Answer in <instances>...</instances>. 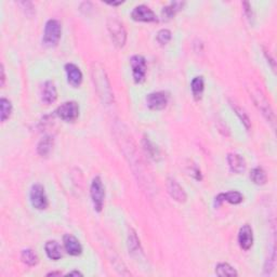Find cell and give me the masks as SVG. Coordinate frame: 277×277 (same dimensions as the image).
<instances>
[{"label": "cell", "mask_w": 277, "mask_h": 277, "mask_svg": "<svg viewBox=\"0 0 277 277\" xmlns=\"http://www.w3.org/2000/svg\"><path fill=\"white\" fill-rule=\"evenodd\" d=\"M92 80H93L94 88L99 94L100 99L103 103L111 104L114 101V95L111 88L110 80L107 78L105 69L100 64H93L92 67Z\"/></svg>", "instance_id": "obj_1"}, {"label": "cell", "mask_w": 277, "mask_h": 277, "mask_svg": "<svg viewBox=\"0 0 277 277\" xmlns=\"http://www.w3.org/2000/svg\"><path fill=\"white\" fill-rule=\"evenodd\" d=\"M62 36V25L56 19H50L47 21L43 31L42 43L46 47L53 48L58 46V43Z\"/></svg>", "instance_id": "obj_2"}, {"label": "cell", "mask_w": 277, "mask_h": 277, "mask_svg": "<svg viewBox=\"0 0 277 277\" xmlns=\"http://www.w3.org/2000/svg\"><path fill=\"white\" fill-rule=\"evenodd\" d=\"M107 29L114 45L118 48H123L127 41V31L124 26L117 18H110L107 21Z\"/></svg>", "instance_id": "obj_3"}, {"label": "cell", "mask_w": 277, "mask_h": 277, "mask_svg": "<svg viewBox=\"0 0 277 277\" xmlns=\"http://www.w3.org/2000/svg\"><path fill=\"white\" fill-rule=\"evenodd\" d=\"M90 196L93 205V209L96 213H101L104 206L105 199V187L100 177L93 178L90 185Z\"/></svg>", "instance_id": "obj_4"}, {"label": "cell", "mask_w": 277, "mask_h": 277, "mask_svg": "<svg viewBox=\"0 0 277 277\" xmlns=\"http://www.w3.org/2000/svg\"><path fill=\"white\" fill-rule=\"evenodd\" d=\"M79 112L80 110L77 102L67 101L62 103L57 108L56 115L65 123H74L79 117Z\"/></svg>", "instance_id": "obj_5"}, {"label": "cell", "mask_w": 277, "mask_h": 277, "mask_svg": "<svg viewBox=\"0 0 277 277\" xmlns=\"http://www.w3.org/2000/svg\"><path fill=\"white\" fill-rule=\"evenodd\" d=\"M30 200L32 207L37 210H46L49 206V200L46 189L41 184H34L30 191Z\"/></svg>", "instance_id": "obj_6"}, {"label": "cell", "mask_w": 277, "mask_h": 277, "mask_svg": "<svg viewBox=\"0 0 277 277\" xmlns=\"http://www.w3.org/2000/svg\"><path fill=\"white\" fill-rule=\"evenodd\" d=\"M130 66L132 69L133 80L137 84H142L146 77V70H148V64L144 57L135 54L130 59Z\"/></svg>", "instance_id": "obj_7"}, {"label": "cell", "mask_w": 277, "mask_h": 277, "mask_svg": "<svg viewBox=\"0 0 277 277\" xmlns=\"http://www.w3.org/2000/svg\"><path fill=\"white\" fill-rule=\"evenodd\" d=\"M146 105L152 111H161L165 110L169 102V95L165 91L152 92L146 95Z\"/></svg>", "instance_id": "obj_8"}, {"label": "cell", "mask_w": 277, "mask_h": 277, "mask_svg": "<svg viewBox=\"0 0 277 277\" xmlns=\"http://www.w3.org/2000/svg\"><path fill=\"white\" fill-rule=\"evenodd\" d=\"M132 20L137 22H144V23H153L158 21L155 12L150 7L145 4L137 5L131 12Z\"/></svg>", "instance_id": "obj_9"}, {"label": "cell", "mask_w": 277, "mask_h": 277, "mask_svg": "<svg viewBox=\"0 0 277 277\" xmlns=\"http://www.w3.org/2000/svg\"><path fill=\"white\" fill-rule=\"evenodd\" d=\"M251 96L253 97V102L256 103V105L259 108V111L262 113V115L265 118H267V121L272 123L273 127H274L275 115H274V112L272 111V108H271V106L269 104V102L267 101V99H265L263 94L260 93L259 91L253 92Z\"/></svg>", "instance_id": "obj_10"}, {"label": "cell", "mask_w": 277, "mask_h": 277, "mask_svg": "<svg viewBox=\"0 0 277 277\" xmlns=\"http://www.w3.org/2000/svg\"><path fill=\"white\" fill-rule=\"evenodd\" d=\"M167 189L168 193L171 196V198L176 202L180 203V204H184L187 200V195L184 191V188L179 184L175 179L169 178L167 180Z\"/></svg>", "instance_id": "obj_11"}, {"label": "cell", "mask_w": 277, "mask_h": 277, "mask_svg": "<svg viewBox=\"0 0 277 277\" xmlns=\"http://www.w3.org/2000/svg\"><path fill=\"white\" fill-rule=\"evenodd\" d=\"M238 245L243 250L248 251L253 245V231L249 224H245L241 227L238 232Z\"/></svg>", "instance_id": "obj_12"}, {"label": "cell", "mask_w": 277, "mask_h": 277, "mask_svg": "<svg viewBox=\"0 0 277 277\" xmlns=\"http://www.w3.org/2000/svg\"><path fill=\"white\" fill-rule=\"evenodd\" d=\"M40 96H41V101L47 105H50L57 101L58 91L53 81L47 80L46 83L41 86Z\"/></svg>", "instance_id": "obj_13"}, {"label": "cell", "mask_w": 277, "mask_h": 277, "mask_svg": "<svg viewBox=\"0 0 277 277\" xmlns=\"http://www.w3.org/2000/svg\"><path fill=\"white\" fill-rule=\"evenodd\" d=\"M65 73H66L67 83L74 87V88H78L81 83H83V73H81V70L77 65L67 63L65 65Z\"/></svg>", "instance_id": "obj_14"}, {"label": "cell", "mask_w": 277, "mask_h": 277, "mask_svg": "<svg viewBox=\"0 0 277 277\" xmlns=\"http://www.w3.org/2000/svg\"><path fill=\"white\" fill-rule=\"evenodd\" d=\"M63 244L65 251H66L69 256L77 257L83 253V246H81L80 242L72 234H66L63 237Z\"/></svg>", "instance_id": "obj_15"}, {"label": "cell", "mask_w": 277, "mask_h": 277, "mask_svg": "<svg viewBox=\"0 0 277 277\" xmlns=\"http://www.w3.org/2000/svg\"><path fill=\"white\" fill-rule=\"evenodd\" d=\"M243 200H244V196L242 195V193L237 191H231L226 193H221L218 195V196H215L214 205L215 208H219L224 202H227L232 205H238L241 204Z\"/></svg>", "instance_id": "obj_16"}, {"label": "cell", "mask_w": 277, "mask_h": 277, "mask_svg": "<svg viewBox=\"0 0 277 277\" xmlns=\"http://www.w3.org/2000/svg\"><path fill=\"white\" fill-rule=\"evenodd\" d=\"M226 159H227V164H229L230 167V170L232 172L236 173V175H242L243 172H245L247 165L243 156L236 153H230L227 155Z\"/></svg>", "instance_id": "obj_17"}, {"label": "cell", "mask_w": 277, "mask_h": 277, "mask_svg": "<svg viewBox=\"0 0 277 277\" xmlns=\"http://www.w3.org/2000/svg\"><path fill=\"white\" fill-rule=\"evenodd\" d=\"M127 245H128V250L129 253L132 257H140L143 253L142 247H141V243L139 237L137 235V232L134 230L130 229L128 233V240H127Z\"/></svg>", "instance_id": "obj_18"}, {"label": "cell", "mask_w": 277, "mask_h": 277, "mask_svg": "<svg viewBox=\"0 0 277 277\" xmlns=\"http://www.w3.org/2000/svg\"><path fill=\"white\" fill-rule=\"evenodd\" d=\"M45 251L47 257L53 261H58L63 257L62 246L57 241H48L45 245Z\"/></svg>", "instance_id": "obj_19"}, {"label": "cell", "mask_w": 277, "mask_h": 277, "mask_svg": "<svg viewBox=\"0 0 277 277\" xmlns=\"http://www.w3.org/2000/svg\"><path fill=\"white\" fill-rule=\"evenodd\" d=\"M184 2L181 1H175V2H171L166 7L162 8L161 10V16H162V20L164 21H170L173 18H175L176 14L179 12V11H181L184 7Z\"/></svg>", "instance_id": "obj_20"}, {"label": "cell", "mask_w": 277, "mask_h": 277, "mask_svg": "<svg viewBox=\"0 0 277 277\" xmlns=\"http://www.w3.org/2000/svg\"><path fill=\"white\" fill-rule=\"evenodd\" d=\"M54 145V140L50 135H46L43 137L39 143L37 145V153L39 154L41 157H47L50 155V153L52 152Z\"/></svg>", "instance_id": "obj_21"}, {"label": "cell", "mask_w": 277, "mask_h": 277, "mask_svg": "<svg viewBox=\"0 0 277 277\" xmlns=\"http://www.w3.org/2000/svg\"><path fill=\"white\" fill-rule=\"evenodd\" d=\"M142 146L145 154L148 155L151 159H153L155 161H158L160 159L161 156H160L159 149L157 148V146L152 142L149 138L144 137V139L142 140Z\"/></svg>", "instance_id": "obj_22"}, {"label": "cell", "mask_w": 277, "mask_h": 277, "mask_svg": "<svg viewBox=\"0 0 277 277\" xmlns=\"http://www.w3.org/2000/svg\"><path fill=\"white\" fill-rule=\"evenodd\" d=\"M191 90L195 100L199 101L202 99L205 90V80L203 76H196V77L193 78L191 83Z\"/></svg>", "instance_id": "obj_23"}, {"label": "cell", "mask_w": 277, "mask_h": 277, "mask_svg": "<svg viewBox=\"0 0 277 277\" xmlns=\"http://www.w3.org/2000/svg\"><path fill=\"white\" fill-rule=\"evenodd\" d=\"M21 259L22 262L29 265V267H36L39 262V258L32 249H24L21 253Z\"/></svg>", "instance_id": "obj_24"}, {"label": "cell", "mask_w": 277, "mask_h": 277, "mask_svg": "<svg viewBox=\"0 0 277 277\" xmlns=\"http://www.w3.org/2000/svg\"><path fill=\"white\" fill-rule=\"evenodd\" d=\"M250 179L251 181L256 184V185H264L268 181L267 173L262 169L261 167L253 168L250 172Z\"/></svg>", "instance_id": "obj_25"}, {"label": "cell", "mask_w": 277, "mask_h": 277, "mask_svg": "<svg viewBox=\"0 0 277 277\" xmlns=\"http://www.w3.org/2000/svg\"><path fill=\"white\" fill-rule=\"evenodd\" d=\"M230 103H231L232 108L234 110L237 117L241 119V122L243 123L244 126H245V128L247 130L250 129L251 128V122H250V118H249V116L247 115V113L245 112V110H244V108H242L240 105L236 104V103H234V102L230 101Z\"/></svg>", "instance_id": "obj_26"}, {"label": "cell", "mask_w": 277, "mask_h": 277, "mask_svg": "<svg viewBox=\"0 0 277 277\" xmlns=\"http://www.w3.org/2000/svg\"><path fill=\"white\" fill-rule=\"evenodd\" d=\"M11 114H12V104L8 99L1 97L0 99V119H1V123H4L9 119Z\"/></svg>", "instance_id": "obj_27"}, {"label": "cell", "mask_w": 277, "mask_h": 277, "mask_svg": "<svg viewBox=\"0 0 277 277\" xmlns=\"http://www.w3.org/2000/svg\"><path fill=\"white\" fill-rule=\"evenodd\" d=\"M215 274L218 276L221 277H224V276H231V277H234L237 276L238 273L237 271L231 267L229 263H219L218 265L215 267Z\"/></svg>", "instance_id": "obj_28"}, {"label": "cell", "mask_w": 277, "mask_h": 277, "mask_svg": "<svg viewBox=\"0 0 277 277\" xmlns=\"http://www.w3.org/2000/svg\"><path fill=\"white\" fill-rule=\"evenodd\" d=\"M171 38H172L171 31L169 30H167V29H162L158 32H157L156 40L160 46H166L170 42Z\"/></svg>", "instance_id": "obj_29"}, {"label": "cell", "mask_w": 277, "mask_h": 277, "mask_svg": "<svg viewBox=\"0 0 277 277\" xmlns=\"http://www.w3.org/2000/svg\"><path fill=\"white\" fill-rule=\"evenodd\" d=\"M274 265H275V249L273 248L272 256H271V257L267 260V262H265V265H264V274H265V275H271V273H272L273 270H274Z\"/></svg>", "instance_id": "obj_30"}, {"label": "cell", "mask_w": 277, "mask_h": 277, "mask_svg": "<svg viewBox=\"0 0 277 277\" xmlns=\"http://www.w3.org/2000/svg\"><path fill=\"white\" fill-rule=\"evenodd\" d=\"M188 175L189 176H192L195 180H197V181H200L203 179V176H202V171H200L199 168L196 166V165H191V166H188Z\"/></svg>", "instance_id": "obj_31"}, {"label": "cell", "mask_w": 277, "mask_h": 277, "mask_svg": "<svg viewBox=\"0 0 277 277\" xmlns=\"http://www.w3.org/2000/svg\"><path fill=\"white\" fill-rule=\"evenodd\" d=\"M244 7H245V13L247 15V19L252 24L254 18H253V11H252V8H251L250 3H249V2H244Z\"/></svg>", "instance_id": "obj_32"}, {"label": "cell", "mask_w": 277, "mask_h": 277, "mask_svg": "<svg viewBox=\"0 0 277 277\" xmlns=\"http://www.w3.org/2000/svg\"><path fill=\"white\" fill-rule=\"evenodd\" d=\"M0 73H1V78H0V86L3 87L4 84H5V74H4L3 64H1V67H0Z\"/></svg>", "instance_id": "obj_33"}, {"label": "cell", "mask_w": 277, "mask_h": 277, "mask_svg": "<svg viewBox=\"0 0 277 277\" xmlns=\"http://www.w3.org/2000/svg\"><path fill=\"white\" fill-rule=\"evenodd\" d=\"M66 275H67V276H84V274L81 273V272H79V271H77V270L72 271V272L67 273Z\"/></svg>", "instance_id": "obj_34"}, {"label": "cell", "mask_w": 277, "mask_h": 277, "mask_svg": "<svg viewBox=\"0 0 277 277\" xmlns=\"http://www.w3.org/2000/svg\"><path fill=\"white\" fill-rule=\"evenodd\" d=\"M61 275H62L61 272H50L47 274V276H61Z\"/></svg>", "instance_id": "obj_35"}, {"label": "cell", "mask_w": 277, "mask_h": 277, "mask_svg": "<svg viewBox=\"0 0 277 277\" xmlns=\"http://www.w3.org/2000/svg\"><path fill=\"white\" fill-rule=\"evenodd\" d=\"M108 4L110 5H119V4H122V3H123V1H117V2H115V1H113V2H107Z\"/></svg>", "instance_id": "obj_36"}]
</instances>
